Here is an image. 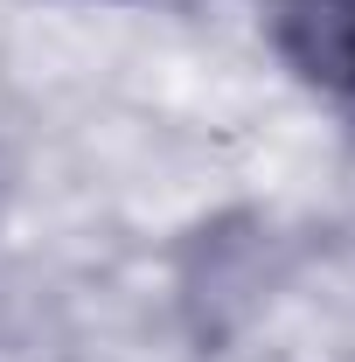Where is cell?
Returning a JSON list of instances; mask_svg holds the SVG:
<instances>
[{
	"label": "cell",
	"instance_id": "obj_1",
	"mask_svg": "<svg viewBox=\"0 0 355 362\" xmlns=\"http://www.w3.org/2000/svg\"><path fill=\"white\" fill-rule=\"evenodd\" d=\"M279 63L355 119V0H265Z\"/></svg>",
	"mask_w": 355,
	"mask_h": 362
}]
</instances>
